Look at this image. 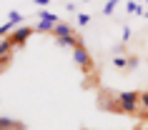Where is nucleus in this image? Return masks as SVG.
<instances>
[{
	"label": "nucleus",
	"instance_id": "19",
	"mask_svg": "<svg viewBox=\"0 0 148 130\" xmlns=\"http://www.w3.org/2000/svg\"><path fill=\"white\" fill-rule=\"evenodd\" d=\"M8 63H10V60H0V73H3V70L8 68Z\"/></svg>",
	"mask_w": 148,
	"mask_h": 130
},
{
	"label": "nucleus",
	"instance_id": "20",
	"mask_svg": "<svg viewBox=\"0 0 148 130\" xmlns=\"http://www.w3.org/2000/svg\"><path fill=\"white\" fill-rule=\"evenodd\" d=\"M138 130H148V128H138Z\"/></svg>",
	"mask_w": 148,
	"mask_h": 130
},
{
	"label": "nucleus",
	"instance_id": "17",
	"mask_svg": "<svg viewBox=\"0 0 148 130\" xmlns=\"http://www.w3.org/2000/svg\"><path fill=\"white\" fill-rule=\"evenodd\" d=\"M128 40H131V28L125 25V28H123V43H128Z\"/></svg>",
	"mask_w": 148,
	"mask_h": 130
},
{
	"label": "nucleus",
	"instance_id": "3",
	"mask_svg": "<svg viewBox=\"0 0 148 130\" xmlns=\"http://www.w3.org/2000/svg\"><path fill=\"white\" fill-rule=\"evenodd\" d=\"M33 30H35V28H28V25H23V28H15V30H13V35H8V38H10V43H13L15 48H23V45H25V40L33 35Z\"/></svg>",
	"mask_w": 148,
	"mask_h": 130
},
{
	"label": "nucleus",
	"instance_id": "14",
	"mask_svg": "<svg viewBox=\"0 0 148 130\" xmlns=\"http://www.w3.org/2000/svg\"><path fill=\"white\" fill-rule=\"evenodd\" d=\"M8 20H10V23H13V25H18V23H23V15H20L18 10H13V13H10V15H8Z\"/></svg>",
	"mask_w": 148,
	"mask_h": 130
},
{
	"label": "nucleus",
	"instance_id": "1",
	"mask_svg": "<svg viewBox=\"0 0 148 130\" xmlns=\"http://www.w3.org/2000/svg\"><path fill=\"white\" fill-rule=\"evenodd\" d=\"M118 110L125 115H138L140 113V93H136V90L118 93Z\"/></svg>",
	"mask_w": 148,
	"mask_h": 130
},
{
	"label": "nucleus",
	"instance_id": "11",
	"mask_svg": "<svg viewBox=\"0 0 148 130\" xmlns=\"http://www.w3.org/2000/svg\"><path fill=\"white\" fill-rule=\"evenodd\" d=\"M13 30H15V25L8 20L5 25H0V38H8V33H13Z\"/></svg>",
	"mask_w": 148,
	"mask_h": 130
},
{
	"label": "nucleus",
	"instance_id": "9",
	"mask_svg": "<svg viewBox=\"0 0 148 130\" xmlns=\"http://www.w3.org/2000/svg\"><path fill=\"white\" fill-rule=\"evenodd\" d=\"M38 15H40V20H45V23H60V20H58V15H53V13H50V10H40V13H38Z\"/></svg>",
	"mask_w": 148,
	"mask_h": 130
},
{
	"label": "nucleus",
	"instance_id": "2",
	"mask_svg": "<svg viewBox=\"0 0 148 130\" xmlns=\"http://www.w3.org/2000/svg\"><path fill=\"white\" fill-rule=\"evenodd\" d=\"M73 63H75L83 73H93V58H90V53L86 50L83 43H78V45L73 48Z\"/></svg>",
	"mask_w": 148,
	"mask_h": 130
},
{
	"label": "nucleus",
	"instance_id": "21",
	"mask_svg": "<svg viewBox=\"0 0 148 130\" xmlns=\"http://www.w3.org/2000/svg\"><path fill=\"white\" fill-rule=\"evenodd\" d=\"M146 3H148V0H146Z\"/></svg>",
	"mask_w": 148,
	"mask_h": 130
},
{
	"label": "nucleus",
	"instance_id": "5",
	"mask_svg": "<svg viewBox=\"0 0 148 130\" xmlns=\"http://www.w3.org/2000/svg\"><path fill=\"white\" fill-rule=\"evenodd\" d=\"M50 35H53L55 40H58V38H65V35H73V25H68V23H55Z\"/></svg>",
	"mask_w": 148,
	"mask_h": 130
},
{
	"label": "nucleus",
	"instance_id": "8",
	"mask_svg": "<svg viewBox=\"0 0 148 130\" xmlns=\"http://www.w3.org/2000/svg\"><path fill=\"white\" fill-rule=\"evenodd\" d=\"M125 65H128V55H113V68L125 70Z\"/></svg>",
	"mask_w": 148,
	"mask_h": 130
},
{
	"label": "nucleus",
	"instance_id": "18",
	"mask_svg": "<svg viewBox=\"0 0 148 130\" xmlns=\"http://www.w3.org/2000/svg\"><path fill=\"white\" fill-rule=\"evenodd\" d=\"M33 3H35L38 8H45V5H48V3H50V0H33Z\"/></svg>",
	"mask_w": 148,
	"mask_h": 130
},
{
	"label": "nucleus",
	"instance_id": "12",
	"mask_svg": "<svg viewBox=\"0 0 148 130\" xmlns=\"http://www.w3.org/2000/svg\"><path fill=\"white\" fill-rule=\"evenodd\" d=\"M138 63H140L138 55H128V65H125V70H136V68H138Z\"/></svg>",
	"mask_w": 148,
	"mask_h": 130
},
{
	"label": "nucleus",
	"instance_id": "15",
	"mask_svg": "<svg viewBox=\"0 0 148 130\" xmlns=\"http://www.w3.org/2000/svg\"><path fill=\"white\" fill-rule=\"evenodd\" d=\"M88 23H90V15H88V13H78V25L80 28H86Z\"/></svg>",
	"mask_w": 148,
	"mask_h": 130
},
{
	"label": "nucleus",
	"instance_id": "7",
	"mask_svg": "<svg viewBox=\"0 0 148 130\" xmlns=\"http://www.w3.org/2000/svg\"><path fill=\"white\" fill-rule=\"evenodd\" d=\"M125 8H128L131 15H143V8H140V3H136V0H128V3H125Z\"/></svg>",
	"mask_w": 148,
	"mask_h": 130
},
{
	"label": "nucleus",
	"instance_id": "4",
	"mask_svg": "<svg viewBox=\"0 0 148 130\" xmlns=\"http://www.w3.org/2000/svg\"><path fill=\"white\" fill-rule=\"evenodd\" d=\"M13 50H15V45L10 43V38H0V60H10Z\"/></svg>",
	"mask_w": 148,
	"mask_h": 130
},
{
	"label": "nucleus",
	"instance_id": "10",
	"mask_svg": "<svg viewBox=\"0 0 148 130\" xmlns=\"http://www.w3.org/2000/svg\"><path fill=\"white\" fill-rule=\"evenodd\" d=\"M35 30H38V33H48V35H50V33H53V23H45V20H40V23L35 25Z\"/></svg>",
	"mask_w": 148,
	"mask_h": 130
},
{
	"label": "nucleus",
	"instance_id": "13",
	"mask_svg": "<svg viewBox=\"0 0 148 130\" xmlns=\"http://www.w3.org/2000/svg\"><path fill=\"white\" fill-rule=\"evenodd\" d=\"M118 3H121V0H108V3L103 5V15H110V13H113V8H116Z\"/></svg>",
	"mask_w": 148,
	"mask_h": 130
},
{
	"label": "nucleus",
	"instance_id": "16",
	"mask_svg": "<svg viewBox=\"0 0 148 130\" xmlns=\"http://www.w3.org/2000/svg\"><path fill=\"white\" fill-rule=\"evenodd\" d=\"M140 108L148 110V90H140Z\"/></svg>",
	"mask_w": 148,
	"mask_h": 130
},
{
	"label": "nucleus",
	"instance_id": "6",
	"mask_svg": "<svg viewBox=\"0 0 148 130\" xmlns=\"http://www.w3.org/2000/svg\"><path fill=\"white\" fill-rule=\"evenodd\" d=\"M0 128H20V130H23V123L13 120V118H3V115H0Z\"/></svg>",
	"mask_w": 148,
	"mask_h": 130
}]
</instances>
